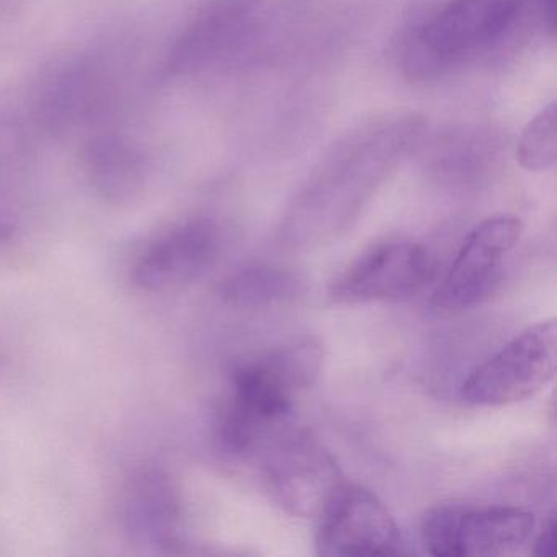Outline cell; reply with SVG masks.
Instances as JSON below:
<instances>
[{"label":"cell","mask_w":557,"mask_h":557,"mask_svg":"<svg viewBox=\"0 0 557 557\" xmlns=\"http://www.w3.org/2000/svg\"><path fill=\"white\" fill-rule=\"evenodd\" d=\"M324 350L312 338L283 345L239 364L220 420L226 451L256 458L263 446L293 425L295 399L318 381Z\"/></svg>","instance_id":"1"},{"label":"cell","mask_w":557,"mask_h":557,"mask_svg":"<svg viewBox=\"0 0 557 557\" xmlns=\"http://www.w3.org/2000/svg\"><path fill=\"white\" fill-rule=\"evenodd\" d=\"M256 458L262 461L273 500L293 517L318 520L345 481L331 451L295 425L283 430Z\"/></svg>","instance_id":"2"},{"label":"cell","mask_w":557,"mask_h":557,"mask_svg":"<svg viewBox=\"0 0 557 557\" xmlns=\"http://www.w3.org/2000/svg\"><path fill=\"white\" fill-rule=\"evenodd\" d=\"M556 364V322H540L479 364L462 383L459 394L472 406L504 407L523 403L553 381Z\"/></svg>","instance_id":"3"},{"label":"cell","mask_w":557,"mask_h":557,"mask_svg":"<svg viewBox=\"0 0 557 557\" xmlns=\"http://www.w3.org/2000/svg\"><path fill=\"white\" fill-rule=\"evenodd\" d=\"M534 524V515L523 508L443 505L423 518L422 536L436 557L508 556L530 543Z\"/></svg>","instance_id":"4"},{"label":"cell","mask_w":557,"mask_h":557,"mask_svg":"<svg viewBox=\"0 0 557 557\" xmlns=\"http://www.w3.org/2000/svg\"><path fill=\"white\" fill-rule=\"evenodd\" d=\"M523 0H451L420 30L416 54L429 67L478 57L504 40L517 24Z\"/></svg>","instance_id":"5"},{"label":"cell","mask_w":557,"mask_h":557,"mask_svg":"<svg viewBox=\"0 0 557 557\" xmlns=\"http://www.w3.org/2000/svg\"><path fill=\"white\" fill-rule=\"evenodd\" d=\"M521 234L523 223L511 214L487 218L478 224L433 293L432 311L456 314L487 299L500 283L505 259L520 243Z\"/></svg>","instance_id":"6"},{"label":"cell","mask_w":557,"mask_h":557,"mask_svg":"<svg viewBox=\"0 0 557 557\" xmlns=\"http://www.w3.org/2000/svg\"><path fill=\"white\" fill-rule=\"evenodd\" d=\"M315 550L327 557L397 556L403 537L383 502L344 481L318 518Z\"/></svg>","instance_id":"7"},{"label":"cell","mask_w":557,"mask_h":557,"mask_svg":"<svg viewBox=\"0 0 557 557\" xmlns=\"http://www.w3.org/2000/svg\"><path fill=\"white\" fill-rule=\"evenodd\" d=\"M433 272V257L420 244H380L332 283L331 299L337 305L400 301L422 292Z\"/></svg>","instance_id":"8"},{"label":"cell","mask_w":557,"mask_h":557,"mask_svg":"<svg viewBox=\"0 0 557 557\" xmlns=\"http://www.w3.org/2000/svg\"><path fill=\"white\" fill-rule=\"evenodd\" d=\"M220 246V233L210 221L178 224L143 250L133 263V285L148 293L184 288L216 262Z\"/></svg>","instance_id":"9"},{"label":"cell","mask_w":557,"mask_h":557,"mask_svg":"<svg viewBox=\"0 0 557 557\" xmlns=\"http://www.w3.org/2000/svg\"><path fill=\"white\" fill-rule=\"evenodd\" d=\"M113 94L115 84L106 64L77 61L48 84L38 103V120L50 133L73 132L102 113Z\"/></svg>","instance_id":"10"},{"label":"cell","mask_w":557,"mask_h":557,"mask_svg":"<svg viewBox=\"0 0 557 557\" xmlns=\"http://www.w3.org/2000/svg\"><path fill=\"white\" fill-rule=\"evenodd\" d=\"M120 517L133 540L156 546L174 543L182 517L174 482L159 469L136 472L123 488Z\"/></svg>","instance_id":"11"},{"label":"cell","mask_w":557,"mask_h":557,"mask_svg":"<svg viewBox=\"0 0 557 557\" xmlns=\"http://www.w3.org/2000/svg\"><path fill=\"white\" fill-rule=\"evenodd\" d=\"M81 164L90 187L109 203H129L145 188V158L123 136L109 133L89 139L84 146Z\"/></svg>","instance_id":"12"},{"label":"cell","mask_w":557,"mask_h":557,"mask_svg":"<svg viewBox=\"0 0 557 557\" xmlns=\"http://www.w3.org/2000/svg\"><path fill=\"white\" fill-rule=\"evenodd\" d=\"M302 292L298 275L282 267L256 265L227 276L221 295L237 308H269L293 301Z\"/></svg>","instance_id":"13"},{"label":"cell","mask_w":557,"mask_h":557,"mask_svg":"<svg viewBox=\"0 0 557 557\" xmlns=\"http://www.w3.org/2000/svg\"><path fill=\"white\" fill-rule=\"evenodd\" d=\"M556 103L541 110L521 132L517 159L530 172H544L554 168L557 159Z\"/></svg>","instance_id":"14"},{"label":"cell","mask_w":557,"mask_h":557,"mask_svg":"<svg viewBox=\"0 0 557 557\" xmlns=\"http://www.w3.org/2000/svg\"><path fill=\"white\" fill-rule=\"evenodd\" d=\"M5 151H0V240L9 239L18 223L17 197L12 182L11 162Z\"/></svg>","instance_id":"15"},{"label":"cell","mask_w":557,"mask_h":557,"mask_svg":"<svg viewBox=\"0 0 557 557\" xmlns=\"http://www.w3.org/2000/svg\"><path fill=\"white\" fill-rule=\"evenodd\" d=\"M534 556L553 557L556 554V518L549 517L533 544Z\"/></svg>","instance_id":"16"}]
</instances>
